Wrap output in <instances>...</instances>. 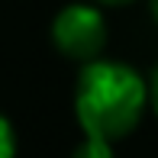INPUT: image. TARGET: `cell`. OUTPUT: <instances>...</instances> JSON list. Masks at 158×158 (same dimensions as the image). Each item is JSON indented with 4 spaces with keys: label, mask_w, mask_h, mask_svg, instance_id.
I'll return each mask as SVG.
<instances>
[{
    "label": "cell",
    "mask_w": 158,
    "mask_h": 158,
    "mask_svg": "<svg viewBox=\"0 0 158 158\" xmlns=\"http://www.w3.org/2000/svg\"><path fill=\"white\" fill-rule=\"evenodd\" d=\"M152 103L145 77L126 61L90 58L81 64L74 84V116L81 132L119 142L139 126Z\"/></svg>",
    "instance_id": "cell-1"
},
{
    "label": "cell",
    "mask_w": 158,
    "mask_h": 158,
    "mask_svg": "<svg viewBox=\"0 0 158 158\" xmlns=\"http://www.w3.org/2000/svg\"><path fill=\"white\" fill-rule=\"evenodd\" d=\"M106 16L94 3H68L52 19V42L61 55L74 61L100 58L106 45Z\"/></svg>",
    "instance_id": "cell-2"
},
{
    "label": "cell",
    "mask_w": 158,
    "mask_h": 158,
    "mask_svg": "<svg viewBox=\"0 0 158 158\" xmlns=\"http://www.w3.org/2000/svg\"><path fill=\"white\" fill-rule=\"evenodd\" d=\"M113 145H116V142L100 139V135H87V132H84V139L74 145L71 158H113Z\"/></svg>",
    "instance_id": "cell-3"
},
{
    "label": "cell",
    "mask_w": 158,
    "mask_h": 158,
    "mask_svg": "<svg viewBox=\"0 0 158 158\" xmlns=\"http://www.w3.org/2000/svg\"><path fill=\"white\" fill-rule=\"evenodd\" d=\"M0 158H16V132L3 113H0Z\"/></svg>",
    "instance_id": "cell-4"
},
{
    "label": "cell",
    "mask_w": 158,
    "mask_h": 158,
    "mask_svg": "<svg viewBox=\"0 0 158 158\" xmlns=\"http://www.w3.org/2000/svg\"><path fill=\"white\" fill-rule=\"evenodd\" d=\"M148 90H152V110H155V116H158V68H155V74H152Z\"/></svg>",
    "instance_id": "cell-5"
},
{
    "label": "cell",
    "mask_w": 158,
    "mask_h": 158,
    "mask_svg": "<svg viewBox=\"0 0 158 158\" xmlns=\"http://www.w3.org/2000/svg\"><path fill=\"white\" fill-rule=\"evenodd\" d=\"M148 10H152V19L158 23V0H148Z\"/></svg>",
    "instance_id": "cell-6"
},
{
    "label": "cell",
    "mask_w": 158,
    "mask_h": 158,
    "mask_svg": "<svg viewBox=\"0 0 158 158\" xmlns=\"http://www.w3.org/2000/svg\"><path fill=\"white\" fill-rule=\"evenodd\" d=\"M97 3H110V6H119V3H129V0H97Z\"/></svg>",
    "instance_id": "cell-7"
}]
</instances>
